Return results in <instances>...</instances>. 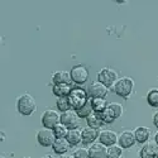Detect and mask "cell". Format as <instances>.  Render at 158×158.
I'll return each mask as SVG.
<instances>
[{
  "label": "cell",
  "instance_id": "cell-1",
  "mask_svg": "<svg viewBox=\"0 0 158 158\" xmlns=\"http://www.w3.org/2000/svg\"><path fill=\"white\" fill-rule=\"evenodd\" d=\"M17 110L24 116H29L37 110L35 99L31 94H23L17 100Z\"/></svg>",
  "mask_w": 158,
  "mask_h": 158
},
{
  "label": "cell",
  "instance_id": "cell-2",
  "mask_svg": "<svg viewBox=\"0 0 158 158\" xmlns=\"http://www.w3.org/2000/svg\"><path fill=\"white\" fill-rule=\"evenodd\" d=\"M67 98H69V101H70V105H71L72 110H78L90 100L89 95H87V91L81 89V87L72 89V91L70 93V95Z\"/></svg>",
  "mask_w": 158,
  "mask_h": 158
},
{
  "label": "cell",
  "instance_id": "cell-3",
  "mask_svg": "<svg viewBox=\"0 0 158 158\" xmlns=\"http://www.w3.org/2000/svg\"><path fill=\"white\" fill-rule=\"evenodd\" d=\"M133 89H134V81H133V78H130V77L118 78V81L114 85L115 94L120 98H124V99L131 94Z\"/></svg>",
  "mask_w": 158,
  "mask_h": 158
},
{
  "label": "cell",
  "instance_id": "cell-4",
  "mask_svg": "<svg viewBox=\"0 0 158 158\" xmlns=\"http://www.w3.org/2000/svg\"><path fill=\"white\" fill-rule=\"evenodd\" d=\"M98 81L101 82L102 85H105L106 87H111L118 81V73L113 69L104 67L98 73Z\"/></svg>",
  "mask_w": 158,
  "mask_h": 158
},
{
  "label": "cell",
  "instance_id": "cell-5",
  "mask_svg": "<svg viewBox=\"0 0 158 158\" xmlns=\"http://www.w3.org/2000/svg\"><path fill=\"white\" fill-rule=\"evenodd\" d=\"M70 75H71L72 82H75L77 85H82L87 81V78H89V70L84 64H76L71 69Z\"/></svg>",
  "mask_w": 158,
  "mask_h": 158
},
{
  "label": "cell",
  "instance_id": "cell-6",
  "mask_svg": "<svg viewBox=\"0 0 158 158\" xmlns=\"http://www.w3.org/2000/svg\"><path fill=\"white\" fill-rule=\"evenodd\" d=\"M60 123H61V115L56 110L48 109V110H46L43 113V115H42V124H43L44 128L53 129Z\"/></svg>",
  "mask_w": 158,
  "mask_h": 158
},
{
  "label": "cell",
  "instance_id": "cell-7",
  "mask_svg": "<svg viewBox=\"0 0 158 158\" xmlns=\"http://www.w3.org/2000/svg\"><path fill=\"white\" fill-rule=\"evenodd\" d=\"M56 139L57 138L52 129L43 128L41 130H38V133H37V140L42 147H52Z\"/></svg>",
  "mask_w": 158,
  "mask_h": 158
},
{
  "label": "cell",
  "instance_id": "cell-8",
  "mask_svg": "<svg viewBox=\"0 0 158 158\" xmlns=\"http://www.w3.org/2000/svg\"><path fill=\"white\" fill-rule=\"evenodd\" d=\"M61 123L64 124L69 129H76L80 125V116L77 115L76 110H69L61 114Z\"/></svg>",
  "mask_w": 158,
  "mask_h": 158
},
{
  "label": "cell",
  "instance_id": "cell-9",
  "mask_svg": "<svg viewBox=\"0 0 158 158\" xmlns=\"http://www.w3.org/2000/svg\"><path fill=\"white\" fill-rule=\"evenodd\" d=\"M108 93H109V87H106L99 81L93 82L87 89V95H89L90 99H98V98L105 99V96L108 95Z\"/></svg>",
  "mask_w": 158,
  "mask_h": 158
},
{
  "label": "cell",
  "instance_id": "cell-10",
  "mask_svg": "<svg viewBox=\"0 0 158 158\" xmlns=\"http://www.w3.org/2000/svg\"><path fill=\"white\" fill-rule=\"evenodd\" d=\"M118 142H119V146L122 148H124V149L133 147L134 144L137 143L134 131H131V130H124L123 133L119 135V138H118Z\"/></svg>",
  "mask_w": 158,
  "mask_h": 158
},
{
  "label": "cell",
  "instance_id": "cell-11",
  "mask_svg": "<svg viewBox=\"0 0 158 158\" xmlns=\"http://www.w3.org/2000/svg\"><path fill=\"white\" fill-rule=\"evenodd\" d=\"M118 134L115 133V131L113 130H102L100 131V135H99V140L101 144H104V146H106V147H110V146H114V144H116L118 142Z\"/></svg>",
  "mask_w": 158,
  "mask_h": 158
},
{
  "label": "cell",
  "instance_id": "cell-12",
  "mask_svg": "<svg viewBox=\"0 0 158 158\" xmlns=\"http://www.w3.org/2000/svg\"><path fill=\"white\" fill-rule=\"evenodd\" d=\"M108 147L101 143H93L89 148V158H106Z\"/></svg>",
  "mask_w": 158,
  "mask_h": 158
},
{
  "label": "cell",
  "instance_id": "cell-13",
  "mask_svg": "<svg viewBox=\"0 0 158 158\" xmlns=\"http://www.w3.org/2000/svg\"><path fill=\"white\" fill-rule=\"evenodd\" d=\"M81 133H82V143L84 144H93L100 135L99 129H94L90 127L84 128L81 130Z\"/></svg>",
  "mask_w": 158,
  "mask_h": 158
},
{
  "label": "cell",
  "instance_id": "cell-14",
  "mask_svg": "<svg viewBox=\"0 0 158 158\" xmlns=\"http://www.w3.org/2000/svg\"><path fill=\"white\" fill-rule=\"evenodd\" d=\"M158 146L156 143H144V146L139 151L140 158H157Z\"/></svg>",
  "mask_w": 158,
  "mask_h": 158
},
{
  "label": "cell",
  "instance_id": "cell-15",
  "mask_svg": "<svg viewBox=\"0 0 158 158\" xmlns=\"http://www.w3.org/2000/svg\"><path fill=\"white\" fill-rule=\"evenodd\" d=\"M70 147H71L70 143L67 142V139H66V138H57L55 140V143H53V146H52V149H53V152L56 154L63 156V154H66L69 152Z\"/></svg>",
  "mask_w": 158,
  "mask_h": 158
},
{
  "label": "cell",
  "instance_id": "cell-16",
  "mask_svg": "<svg viewBox=\"0 0 158 158\" xmlns=\"http://www.w3.org/2000/svg\"><path fill=\"white\" fill-rule=\"evenodd\" d=\"M72 89L73 87L71 86V84H56L52 87V91L57 98H66L70 95Z\"/></svg>",
  "mask_w": 158,
  "mask_h": 158
},
{
  "label": "cell",
  "instance_id": "cell-17",
  "mask_svg": "<svg viewBox=\"0 0 158 158\" xmlns=\"http://www.w3.org/2000/svg\"><path fill=\"white\" fill-rule=\"evenodd\" d=\"M134 135H135L137 143L144 144V143L148 142V139L151 137V129L148 127H138L134 130Z\"/></svg>",
  "mask_w": 158,
  "mask_h": 158
},
{
  "label": "cell",
  "instance_id": "cell-18",
  "mask_svg": "<svg viewBox=\"0 0 158 158\" xmlns=\"http://www.w3.org/2000/svg\"><path fill=\"white\" fill-rule=\"evenodd\" d=\"M67 142L70 143V146L73 147V146H77V144L82 143V133L81 130L76 128V129H70L69 133H67V137H66Z\"/></svg>",
  "mask_w": 158,
  "mask_h": 158
},
{
  "label": "cell",
  "instance_id": "cell-19",
  "mask_svg": "<svg viewBox=\"0 0 158 158\" xmlns=\"http://www.w3.org/2000/svg\"><path fill=\"white\" fill-rule=\"evenodd\" d=\"M53 85L56 84H71V75L69 71H57L52 76Z\"/></svg>",
  "mask_w": 158,
  "mask_h": 158
},
{
  "label": "cell",
  "instance_id": "cell-20",
  "mask_svg": "<svg viewBox=\"0 0 158 158\" xmlns=\"http://www.w3.org/2000/svg\"><path fill=\"white\" fill-rule=\"evenodd\" d=\"M86 123H87V127L94 128V129H99V128H101V125L104 124V122L101 120L100 114H98V113H91V114L86 118Z\"/></svg>",
  "mask_w": 158,
  "mask_h": 158
},
{
  "label": "cell",
  "instance_id": "cell-21",
  "mask_svg": "<svg viewBox=\"0 0 158 158\" xmlns=\"http://www.w3.org/2000/svg\"><path fill=\"white\" fill-rule=\"evenodd\" d=\"M90 102H91V106H93V110L94 113H102L105 109L108 108V101L105 99H101V98H98V99H90Z\"/></svg>",
  "mask_w": 158,
  "mask_h": 158
},
{
  "label": "cell",
  "instance_id": "cell-22",
  "mask_svg": "<svg viewBox=\"0 0 158 158\" xmlns=\"http://www.w3.org/2000/svg\"><path fill=\"white\" fill-rule=\"evenodd\" d=\"M108 110L110 111V114L114 116V119L116 120L118 118H120L122 114H123V106L120 104H118V102H110L108 105Z\"/></svg>",
  "mask_w": 158,
  "mask_h": 158
},
{
  "label": "cell",
  "instance_id": "cell-23",
  "mask_svg": "<svg viewBox=\"0 0 158 158\" xmlns=\"http://www.w3.org/2000/svg\"><path fill=\"white\" fill-rule=\"evenodd\" d=\"M147 101L152 108H158V89H151L147 94Z\"/></svg>",
  "mask_w": 158,
  "mask_h": 158
},
{
  "label": "cell",
  "instance_id": "cell-24",
  "mask_svg": "<svg viewBox=\"0 0 158 158\" xmlns=\"http://www.w3.org/2000/svg\"><path fill=\"white\" fill-rule=\"evenodd\" d=\"M123 154V148L120 146H110L108 147V153H106V158H120Z\"/></svg>",
  "mask_w": 158,
  "mask_h": 158
},
{
  "label": "cell",
  "instance_id": "cell-25",
  "mask_svg": "<svg viewBox=\"0 0 158 158\" xmlns=\"http://www.w3.org/2000/svg\"><path fill=\"white\" fill-rule=\"evenodd\" d=\"M52 130H53V133H55L56 138H66V137H67V133H69V130H70V129L66 127L64 124L60 123V124H57Z\"/></svg>",
  "mask_w": 158,
  "mask_h": 158
},
{
  "label": "cell",
  "instance_id": "cell-26",
  "mask_svg": "<svg viewBox=\"0 0 158 158\" xmlns=\"http://www.w3.org/2000/svg\"><path fill=\"white\" fill-rule=\"evenodd\" d=\"M56 105H57V109L60 111H62V113L71 110V105H70V101H69L67 96H66V98H58Z\"/></svg>",
  "mask_w": 158,
  "mask_h": 158
},
{
  "label": "cell",
  "instance_id": "cell-27",
  "mask_svg": "<svg viewBox=\"0 0 158 158\" xmlns=\"http://www.w3.org/2000/svg\"><path fill=\"white\" fill-rule=\"evenodd\" d=\"M76 113H77V115L78 116H80V119H81V118H85V119H86V118L91 114V113H94V110H93V106H91V102H90V100L84 105V106L82 108H80V109H78V110H76Z\"/></svg>",
  "mask_w": 158,
  "mask_h": 158
},
{
  "label": "cell",
  "instance_id": "cell-28",
  "mask_svg": "<svg viewBox=\"0 0 158 158\" xmlns=\"http://www.w3.org/2000/svg\"><path fill=\"white\" fill-rule=\"evenodd\" d=\"M100 116H101V120L104 122V124H111L115 119H114V116L110 114V111L108 110V108L105 109L102 113H100Z\"/></svg>",
  "mask_w": 158,
  "mask_h": 158
},
{
  "label": "cell",
  "instance_id": "cell-29",
  "mask_svg": "<svg viewBox=\"0 0 158 158\" xmlns=\"http://www.w3.org/2000/svg\"><path fill=\"white\" fill-rule=\"evenodd\" d=\"M73 157H75V158H89V149L85 148V147L77 148V149L73 152Z\"/></svg>",
  "mask_w": 158,
  "mask_h": 158
},
{
  "label": "cell",
  "instance_id": "cell-30",
  "mask_svg": "<svg viewBox=\"0 0 158 158\" xmlns=\"http://www.w3.org/2000/svg\"><path fill=\"white\" fill-rule=\"evenodd\" d=\"M153 124H154V127L158 129V111L153 115Z\"/></svg>",
  "mask_w": 158,
  "mask_h": 158
},
{
  "label": "cell",
  "instance_id": "cell-31",
  "mask_svg": "<svg viewBox=\"0 0 158 158\" xmlns=\"http://www.w3.org/2000/svg\"><path fill=\"white\" fill-rule=\"evenodd\" d=\"M60 158H75L73 156H70V154H63V156H61Z\"/></svg>",
  "mask_w": 158,
  "mask_h": 158
},
{
  "label": "cell",
  "instance_id": "cell-32",
  "mask_svg": "<svg viewBox=\"0 0 158 158\" xmlns=\"http://www.w3.org/2000/svg\"><path fill=\"white\" fill-rule=\"evenodd\" d=\"M154 143H156L157 146H158V131H157V133H156V135H154Z\"/></svg>",
  "mask_w": 158,
  "mask_h": 158
},
{
  "label": "cell",
  "instance_id": "cell-33",
  "mask_svg": "<svg viewBox=\"0 0 158 158\" xmlns=\"http://www.w3.org/2000/svg\"><path fill=\"white\" fill-rule=\"evenodd\" d=\"M43 158H57V157H55V156H52V154H47V156H44Z\"/></svg>",
  "mask_w": 158,
  "mask_h": 158
},
{
  "label": "cell",
  "instance_id": "cell-34",
  "mask_svg": "<svg viewBox=\"0 0 158 158\" xmlns=\"http://www.w3.org/2000/svg\"><path fill=\"white\" fill-rule=\"evenodd\" d=\"M157 158H158V153H157Z\"/></svg>",
  "mask_w": 158,
  "mask_h": 158
}]
</instances>
